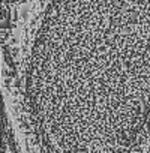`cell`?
I'll use <instances>...</instances> for the list:
<instances>
[{
  "label": "cell",
  "instance_id": "1",
  "mask_svg": "<svg viewBox=\"0 0 150 153\" xmlns=\"http://www.w3.org/2000/svg\"><path fill=\"white\" fill-rule=\"evenodd\" d=\"M23 111L30 153H150V0H45Z\"/></svg>",
  "mask_w": 150,
  "mask_h": 153
}]
</instances>
